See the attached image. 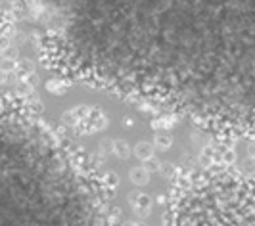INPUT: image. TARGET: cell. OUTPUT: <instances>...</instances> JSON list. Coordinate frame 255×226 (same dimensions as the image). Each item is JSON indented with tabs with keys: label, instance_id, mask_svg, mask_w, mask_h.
<instances>
[{
	"label": "cell",
	"instance_id": "3957f363",
	"mask_svg": "<svg viewBox=\"0 0 255 226\" xmlns=\"http://www.w3.org/2000/svg\"><path fill=\"white\" fill-rule=\"evenodd\" d=\"M165 223L255 225V173L211 163L169 192Z\"/></svg>",
	"mask_w": 255,
	"mask_h": 226
},
{
	"label": "cell",
	"instance_id": "6da1fadb",
	"mask_svg": "<svg viewBox=\"0 0 255 226\" xmlns=\"http://www.w3.org/2000/svg\"><path fill=\"white\" fill-rule=\"evenodd\" d=\"M54 73L255 142V0H35Z\"/></svg>",
	"mask_w": 255,
	"mask_h": 226
},
{
	"label": "cell",
	"instance_id": "7a4b0ae2",
	"mask_svg": "<svg viewBox=\"0 0 255 226\" xmlns=\"http://www.w3.org/2000/svg\"><path fill=\"white\" fill-rule=\"evenodd\" d=\"M106 178L44 119L0 96V223H108Z\"/></svg>",
	"mask_w": 255,
	"mask_h": 226
}]
</instances>
